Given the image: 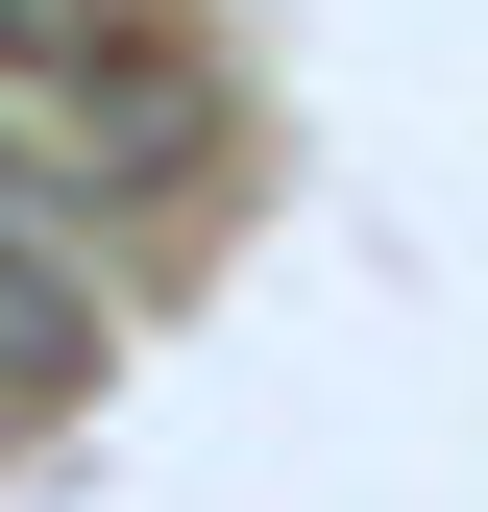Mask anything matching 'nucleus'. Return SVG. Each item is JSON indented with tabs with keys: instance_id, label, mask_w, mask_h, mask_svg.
Returning <instances> with one entry per match:
<instances>
[{
	"instance_id": "f257e3e1",
	"label": "nucleus",
	"mask_w": 488,
	"mask_h": 512,
	"mask_svg": "<svg viewBox=\"0 0 488 512\" xmlns=\"http://www.w3.org/2000/svg\"><path fill=\"white\" fill-rule=\"evenodd\" d=\"M0 74H25L49 122H122L147 171H196V147H220V98H196V25H171V0H0Z\"/></svg>"
},
{
	"instance_id": "f03ea898",
	"label": "nucleus",
	"mask_w": 488,
	"mask_h": 512,
	"mask_svg": "<svg viewBox=\"0 0 488 512\" xmlns=\"http://www.w3.org/2000/svg\"><path fill=\"white\" fill-rule=\"evenodd\" d=\"M49 391H98V293H74V269H49V244H25V220H0V439H25Z\"/></svg>"
}]
</instances>
